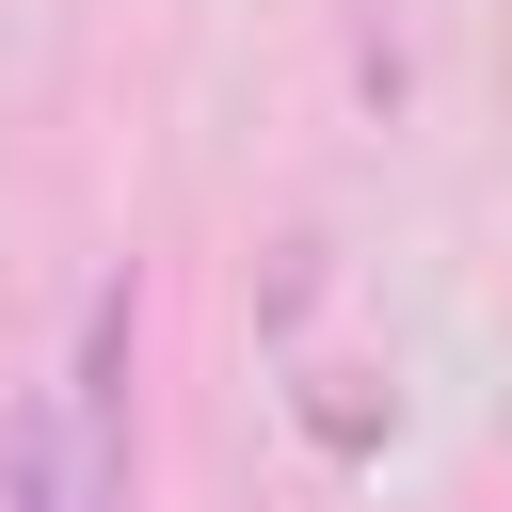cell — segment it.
<instances>
[{
	"label": "cell",
	"mask_w": 512,
	"mask_h": 512,
	"mask_svg": "<svg viewBox=\"0 0 512 512\" xmlns=\"http://www.w3.org/2000/svg\"><path fill=\"white\" fill-rule=\"evenodd\" d=\"M304 432H320L336 464H368V448H384V400H368L352 368H320V384H304Z\"/></svg>",
	"instance_id": "obj_2"
},
{
	"label": "cell",
	"mask_w": 512,
	"mask_h": 512,
	"mask_svg": "<svg viewBox=\"0 0 512 512\" xmlns=\"http://www.w3.org/2000/svg\"><path fill=\"white\" fill-rule=\"evenodd\" d=\"M0 512H112V496L80 480V432H64V384H32V400L0 416Z\"/></svg>",
	"instance_id": "obj_1"
}]
</instances>
